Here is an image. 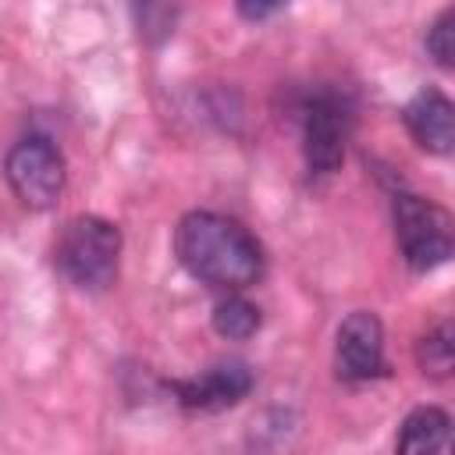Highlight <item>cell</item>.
Here are the masks:
<instances>
[{"label":"cell","mask_w":455,"mask_h":455,"mask_svg":"<svg viewBox=\"0 0 455 455\" xmlns=\"http://www.w3.org/2000/svg\"><path fill=\"white\" fill-rule=\"evenodd\" d=\"M7 185L28 210H50L68 181L64 156L50 135L28 132L7 149Z\"/></svg>","instance_id":"obj_4"},{"label":"cell","mask_w":455,"mask_h":455,"mask_svg":"<svg viewBox=\"0 0 455 455\" xmlns=\"http://www.w3.org/2000/svg\"><path fill=\"white\" fill-rule=\"evenodd\" d=\"M277 11H281V4H238V14L249 18V21L270 18V14H277Z\"/></svg>","instance_id":"obj_13"},{"label":"cell","mask_w":455,"mask_h":455,"mask_svg":"<svg viewBox=\"0 0 455 455\" xmlns=\"http://www.w3.org/2000/svg\"><path fill=\"white\" fill-rule=\"evenodd\" d=\"M256 384V373L249 363L242 359H220L206 370H199L196 377L185 380H171V391L178 398L181 409L188 412H217L228 409L235 402H242Z\"/></svg>","instance_id":"obj_7"},{"label":"cell","mask_w":455,"mask_h":455,"mask_svg":"<svg viewBox=\"0 0 455 455\" xmlns=\"http://www.w3.org/2000/svg\"><path fill=\"white\" fill-rule=\"evenodd\" d=\"M451 455H455V444H451Z\"/></svg>","instance_id":"obj_14"},{"label":"cell","mask_w":455,"mask_h":455,"mask_svg":"<svg viewBox=\"0 0 455 455\" xmlns=\"http://www.w3.org/2000/svg\"><path fill=\"white\" fill-rule=\"evenodd\" d=\"M395 213V238L409 270L427 274L455 256V217L416 192H398L391 203Z\"/></svg>","instance_id":"obj_3"},{"label":"cell","mask_w":455,"mask_h":455,"mask_svg":"<svg viewBox=\"0 0 455 455\" xmlns=\"http://www.w3.org/2000/svg\"><path fill=\"white\" fill-rule=\"evenodd\" d=\"M334 373L345 384H363L387 373L384 359V323L370 309H355L341 320L334 338Z\"/></svg>","instance_id":"obj_6"},{"label":"cell","mask_w":455,"mask_h":455,"mask_svg":"<svg viewBox=\"0 0 455 455\" xmlns=\"http://www.w3.org/2000/svg\"><path fill=\"white\" fill-rule=\"evenodd\" d=\"M416 363L430 377H455V320L437 323L416 341Z\"/></svg>","instance_id":"obj_10"},{"label":"cell","mask_w":455,"mask_h":455,"mask_svg":"<svg viewBox=\"0 0 455 455\" xmlns=\"http://www.w3.org/2000/svg\"><path fill=\"white\" fill-rule=\"evenodd\" d=\"M402 121L419 149H427L434 156L455 153V103L441 89H419L405 103Z\"/></svg>","instance_id":"obj_8"},{"label":"cell","mask_w":455,"mask_h":455,"mask_svg":"<svg viewBox=\"0 0 455 455\" xmlns=\"http://www.w3.org/2000/svg\"><path fill=\"white\" fill-rule=\"evenodd\" d=\"M448 430H451V419H448L444 409L419 405L405 416V423L398 430L395 455H441L444 441H448Z\"/></svg>","instance_id":"obj_9"},{"label":"cell","mask_w":455,"mask_h":455,"mask_svg":"<svg viewBox=\"0 0 455 455\" xmlns=\"http://www.w3.org/2000/svg\"><path fill=\"white\" fill-rule=\"evenodd\" d=\"M352 132V107L338 92H316L302 107V156L309 174H334L345 160V142Z\"/></svg>","instance_id":"obj_5"},{"label":"cell","mask_w":455,"mask_h":455,"mask_svg":"<svg viewBox=\"0 0 455 455\" xmlns=\"http://www.w3.org/2000/svg\"><path fill=\"white\" fill-rule=\"evenodd\" d=\"M174 256L178 263L213 288H249L263 277V245L256 235L224 213L192 210L174 228Z\"/></svg>","instance_id":"obj_1"},{"label":"cell","mask_w":455,"mask_h":455,"mask_svg":"<svg viewBox=\"0 0 455 455\" xmlns=\"http://www.w3.org/2000/svg\"><path fill=\"white\" fill-rule=\"evenodd\" d=\"M427 53L434 57V64L455 71V7L437 14L434 25L427 28Z\"/></svg>","instance_id":"obj_12"},{"label":"cell","mask_w":455,"mask_h":455,"mask_svg":"<svg viewBox=\"0 0 455 455\" xmlns=\"http://www.w3.org/2000/svg\"><path fill=\"white\" fill-rule=\"evenodd\" d=\"M121 259V231L103 217H75L60 228L53 242V267L64 281L82 291H103L117 277Z\"/></svg>","instance_id":"obj_2"},{"label":"cell","mask_w":455,"mask_h":455,"mask_svg":"<svg viewBox=\"0 0 455 455\" xmlns=\"http://www.w3.org/2000/svg\"><path fill=\"white\" fill-rule=\"evenodd\" d=\"M213 331L231 341H245L259 331V309L242 295H228L213 306Z\"/></svg>","instance_id":"obj_11"}]
</instances>
